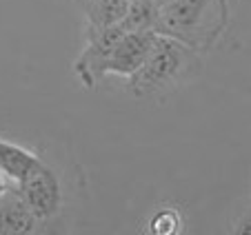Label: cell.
Segmentation results:
<instances>
[{"instance_id":"6da1fadb","label":"cell","mask_w":251,"mask_h":235,"mask_svg":"<svg viewBox=\"0 0 251 235\" xmlns=\"http://www.w3.org/2000/svg\"><path fill=\"white\" fill-rule=\"evenodd\" d=\"M202 73V56L176 38L156 33L142 67L129 75L127 89L136 100H165Z\"/></svg>"},{"instance_id":"7a4b0ae2","label":"cell","mask_w":251,"mask_h":235,"mask_svg":"<svg viewBox=\"0 0 251 235\" xmlns=\"http://www.w3.org/2000/svg\"><path fill=\"white\" fill-rule=\"evenodd\" d=\"M229 24V0H169L160 7L156 33L176 38L204 56L220 45Z\"/></svg>"},{"instance_id":"3957f363","label":"cell","mask_w":251,"mask_h":235,"mask_svg":"<svg viewBox=\"0 0 251 235\" xmlns=\"http://www.w3.org/2000/svg\"><path fill=\"white\" fill-rule=\"evenodd\" d=\"M16 187H18L16 191L20 193L23 202L27 204V209L36 215L38 222L49 224L51 220H56L60 215L62 204H65L62 182L60 175L45 160H40V164Z\"/></svg>"},{"instance_id":"277c9868","label":"cell","mask_w":251,"mask_h":235,"mask_svg":"<svg viewBox=\"0 0 251 235\" xmlns=\"http://www.w3.org/2000/svg\"><path fill=\"white\" fill-rule=\"evenodd\" d=\"M125 31L120 29V24H116V27L85 36V47H82V51L78 53V58L74 60V67H71L74 75L85 89H98V85L104 80V60H107V56L111 53L114 45L118 43V38Z\"/></svg>"},{"instance_id":"5b68a950","label":"cell","mask_w":251,"mask_h":235,"mask_svg":"<svg viewBox=\"0 0 251 235\" xmlns=\"http://www.w3.org/2000/svg\"><path fill=\"white\" fill-rule=\"evenodd\" d=\"M153 38L156 31H125L104 60V78L107 75L129 78L136 73L151 49Z\"/></svg>"},{"instance_id":"8992f818","label":"cell","mask_w":251,"mask_h":235,"mask_svg":"<svg viewBox=\"0 0 251 235\" xmlns=\"http://www.w3.org/2000/svg\"><path fill=\"white\" fill-rule=\"evenodd\" d=\"M43 222L36 220L18 191H7L0 198V235H33L38 233Z\"/></svg>"},{"instance_id":"52a82bcc","label":"cell","mask_w":251,"mask_h":235,"mask_svg":"<svg viewBox=\"0 0 251 235\" xmlns=\"http://www.w3.org/2000/svg\"><path fill=\"white\" fill-rule=\"evenodd\" d=\"M85 16V36L116 27L127 11L129 0H76Z\"/></svg>"},{"instance_id":"ba28073f","label":"cell","mask_w":251,"mask_h":235,"mask_svg":"<svg viewBox=\"0 0 251 235\" xmlns=\"http://www.w3.org/2000/svg\"><path fill=\"white\" fill-rule=\"evenodd\" d=\"M38 153L25 149V146L9 142L5 138H0V173L5 175L9 182L18 184L31 173L36 166L40 164Z\"/></svg>"},{"instance_id":"9c48e42d","label":"cell","mask_w":251,"mask_h":235,"mask_svg":"<svg viewBox=\"0 0 251 235\" xmlns=\"http://www.w3.org/2000/svg\"><path fill=\"white\" fill-rule=\"evenodd\" d=\"M187 229V217L178 204L174 202H160L153 207L145 222V233L149 235H180Z\"/></svg>"},{"instance_id":"30bf717a","label":"cell","mask_w":251,"mask_h":235,"mask_svg":"<svg viewBox=\"0 0 251 235\" xmlns=\"http://www.w3.org/2000/svg\"><path fill=\"white\" fill-rule=\"evenodd\" d=\"M160 7L153 0H129L127 11L120 20L123 31H156Z\"/></svg>"},{"instance_id":"8fae6325","label":"cell","mask_w":251,"mask_h":235,"mask_svg":"<svg viewBox=\"0 0 251 235\" xmlns=\"http://www.w3.org/2000/svg\"><path fill=\"white\" fill-rule=\"evenodd\" d=\"M7 191H9V180H7L5 175L0 173V198H2V195H5Z\"/></svg>"},{"instance_id":"7c38bea8","label":"cell","mask_w":251,"mask_h":235,"mask_svg":"<svg viewBox=\"0 0 251 235\" xmlns=\"http://www.w3.org/2000/svg\"><path fill=\"white\" fill-rule=\"evenodd\" d=\"M153 2H156L158 7H162V5H167V2H169V0H153Z\"/></svg>"}]
</instances>
